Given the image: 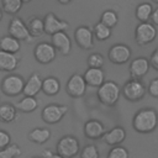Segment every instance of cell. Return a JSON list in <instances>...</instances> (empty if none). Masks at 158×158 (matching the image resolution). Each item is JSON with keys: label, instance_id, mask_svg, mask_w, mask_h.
<instances>
[{"label": "cell", "instance_id": "6da1fadb", "mask_svg": "<svg viewBox=\"0 0 158 158\" xmlns=\"http://www.w3.org/2000/svg\"><path fill=\"white\" fill-rule=\"evenodd\" d=\"M133 128L139 133L153 132L158 126V115L154 109L146 107L136 112L132 120Z\"/></svg>", "mask_w": 158, "mask_h": 158}, {"label": "cell", "instance_id": "7a4b0ae2", "mask_svg": "<svg viewBox=\"0 0 158 158\" xmlns=\"http://www.w3.org/2000/svg\"><path fill=\"white\" fill-rule=\"evenodd\" d=\"M120 94V86L114 81H105L98 89V98L106 106H114L118 101Z\"/></svg>", "mask_w": 158, "mask_h": 158}, {"label": "cell", "instance_id": "3957f363", "mask_svg": "<svg viewBox=\"0 0 158 158\" xmlns=\"http://www.w3.org/2000/svg\"><path fill=\"white\" fill-rule=\"evenodd\" d=\"M80 144L74 136H63L57 143V153L63 158H73L79 153Z\"/></svg>", "mask_w": 158, "mask_h": 158}, {"label": "cell", "instance_id": "277c9868", "mask_svg": "<svg viewBox=\"0 0 158 158\" xmlns=\"http://www.w3.org/2000/svg\"><path fill=\"white\" fill-rule=\"evenodd\" d=\"M157 37V28L151 22H139L135 31V40L138 46H146Z\"/></svg>", "mask_w": 158, "mask_h": 158}, {"label": "cell", "instance_id": "5b68a950", "mask_svg": "<svg viewBox=\"0 0 158 158\" xmlns=\"http://www.w3.org/2000/svg\"><path fill=\"white\" fill-rule=\"evenodd\" d=\"M23 88H25V80L22 79V77L16 74H10L5 77L1 83V90L4 91V94L9 96L20 95L21 93H23Z\"/></svg>", "mask_w": 158, "mask_h": 158}, {"label": "cell", "instance_id": "8992f818", "mask_svg": "<svg viewBox=\"0 0 158 158\" xmlns=\"http://www.w3.org/2000/svg\"><path fill=\"white\" fill-rule=\"evenodd\" d=\"M122 93L128 101H138L143 99L147 93V89L139 79H131L123 85Z\"/></svg>", "mask_w": 158, "mask_h": 158}, {"label": "cell", "instance_id": "52a82bcc", "mask_svg": "<svg viewBox=\"0 0 158 158\" xmlns=\"http://www.w3.org/2000/svg\"><path fill=\"white\" fill-rule=\"evenodd\" d=\"M9 35L19 41L32 42L35 38L31 36L27 25L19 17H14L9 23Z\"/></svg>", "mask_w": 158, "mask_h": 158}, {"label": "cell", "instance_id": "ba28073f", "mask_svg": "<svg viewBox=\"0 0 158 158\" xmlns=\"http://www.w3.org/2000/svg\"><path fill=\"white\" fill-rule=\"evenodd\" d=\"M68 112V107L64 105L49 104L42 110V120L47 123H57Z\"/></svg>", "mask_w": 158, "mask_h": 158}, {"label": "cell", "instance_id": "9c48e42d", "mask_svg": "<svg viewBox=\"0 0 158 158\" xmlns=\"http://www.w3.org/2000/svg\"><path fill=\"white\" fill-rule=\"evenodd\" d=\"M35 58L38 63L42 64H48L51 63L57 54V49L54 48V46L52 43H47V42H41L36 46L35 48Z\"/></svg>", "mask_w": 158, "mask_h": 158}, {"label": "cell", "instance_id": "30bf717a", "mask_svg": "<svg viewBox=\"0 0 158 158\" xmlns=\"http://www.w3.org/2000/svg\"><path fill=\"white\" fill-rule=\"evenodd\" d=\"M107 56H109V59H110L111 63H115V64H125L131 58V49L126 44L117 43V44L111 46V48L109 49Z\"/></svg>", "mask_w": 158, "mask_h": 158}, {"label": "cell", "instance_id": "8fae6325", "mask_svg": "<svg viewBox=\"0 0 158 158\" xmlns=\"http://www.w3.org/2000/svg\"><path fill=\"white\" fill-rule=\"evenodd\" d=\"M74 40L81 49H91L94 47V31L86 26H79L74 32Z\"/></svg>", "mask_w": 158, "mask_h": 158}, {"label": "cell", "instance_id": "7c38bea8", "mask_svg": "<svg viewBox=\"0 0 158 158\" xmlns=\"http://www.w3.org/2000/svg\"><path fill=\"white\" fill-rule=\"evenodd\" d=\"M86 81L84 79V75L81 74H73L68 83H67V93L72 98H80L86 91Z\"/></svg>", "mask_w": 158, "mask_h": 158}, {"label": "cell", "instance_id": "4fadbf2b", "mask_svg": "<svg viewBox=\"0 0 158 158\" xmlns=\"http://www.w3.org/2000/svg\"><path fill=\"white\" fill-rule=\"evenodd\" d=\"M43 21H44V32L48 33V35H51V36H53L57 32L65 31L69 27V23L67 21H63V20L58 19L52 12H48L44 16Z\"/></svg>", "mask_w": 158, "mask_h": 158}, {"label": "cell", "instance_id": "5bb4252c", "mask_svg": "<svg viewBox=\"0 0 158 158\" xmlns=\"http://www.w3.org/2000/svg\"><path fill=\"white\" fill-rule=\"evenodd\" d=\"M151 63L146 57H137L130 64V75L132 79L143 78L149 70Z\"/></svg>", "mask_w": 158, "mask_h": 158}, {"label": "cell", "instance_id": "9a60e30c", "mask_svg": "<svg viewBox=\"0 0 158 158\" xmlns=\"http://www.w3.org/2000/svg\"><path fill=\"white\" fill-rule=\"evenodd\" d=\"M126 136H127L126 130L121 126H116L110 131H106L105 135L102 136V139L106 144L115 147V146H120L126 139Z\"/></svg>", "mask_w": 158, "mask_h": 158}, {"label": "cell", "instance_id": "2e32d148", "mask_svg": "<svg viewBox=\"0 0 158 158\" xmlns=\"http://www.w3.org/2000/svg\"><path fill=\"white\" fill-rule=\"evenodd\" d=\"M106 130L105 126L99 120H89L84 125V135L89 139H99L102 138Z\"/></svg>", "mask_w": 158, "mask_h": 158}, {"label": "cell", "instance_id": "e0dca14e", "mask_svg": "<svg viewBox=\"0 0 158 158\" xmlns=\"http://www.w3.org/2000/svg\"><path fill=\"white\" fill-rule=\"evenodd\" d=\"M52 44L54 46L56 49H58L63 56H68L70 53V49H72V42H70V38L69 36L64 32V31H60V32H57L52 36Z\"/></svg>", "mask_w": 158, "mask_h": 158}, {"label": "cell", "instance_id": "ac0fdd59", "mask_svg": "<svg viewBox=\"0 0 158 158\" xmlns=\"http://www.w3.org/2000/svg\"><path fill=\"white\" fill-rule=\"evenodd\" d=\"M84 79L88 85L93 88H100L105 83V73L101 68H89L84 73Z\"/></svg>", "mask_w": 158, "mask_h": 158}, {"label": "cell", "instance_id": "d6986e66", "mask_svg": "<svg viewBox=\"0 0 158 158\" xmlns=\"http://www.w3.org/2000/svg\"><path fill=\"white\" fill-rule=\"evenodd\" d=\"M42 83H43V80L41 79V77L37 73H33L25 83L23 95L25 96H36L42 90Z\"/></svg>", "mask_w": 158, "mask_h": 158}, {"label": "cell", "instance_id": "ffe728a7", "mask_svg": "<svg viewBox=\"0 0 158 158\" xmlns=\"http://www.w3.org/2000/svg\"><path fill=\"white\" fill-rule=\"evenodd\" d=\"M19 65V58L14 53H9L0 49V70L12 72Z\"/></svg>", "mask_w": 158, "mask_h": 158}, {"label": "cell", "instance_id": "44dd1931", "mask_svg": "<svg viewBox=\"0 0 158 158\" xmlns=\"http://www.w3.org/2000/svg\"><path fill=\"white\" fill-rule=\"evenodd\" d=\"M17 117V109L15 105L10 102H4L0 105V121L5 123H10L15 121Z\"/></svg>", "mask_w": 158, "mask_h": 158}, {"label": "cell", "instance_id": "7402d4cb", "mask_svg": "<svg viewBox=\"0 0 158 158\" xmlns=\"http://www.w3.org/2000/svg\"><path fill=\"white\" fill-rule=\"evenodd\" d=\"M49 138H51V131L48 128H43V127L33 128L28 133V139L31 142H35V143H38V144L46 143Z\"/></svg>", "mask_w": 158, "mask_h": 158}, {"label": "cell", "instance_id": "603a6c76", "mask_svg": "<svg viewBox=\"0 0 158 158\" xmlns=\"http://www.w3.org/2000/svg\"><path fill=\"white\" fill-rule=\"evenodd\" d=\"M21 48V44H20V41L16 40L15 37L12 36H4L1 40H0V49L1 51H5V52H9V53H17Z\"/></svg>", "mask_w": 158, "mask_h": 158}, {"label": "cell", "instance_id": "cb8c5ba5", "mask_svg": "<svg viewBox=\"0 0 158 158\" xmlns=\"http://www.w3.org/2000/svg\"><path fill=\"white\" fill-rule=\"evenodd\" d=\"M60 90V83L57 78L54 77H48L43 80L42 83V91L46 94V95H49V96H53V95H57Z\"/></svg>", "mask_w": 158, "mask_h": 158}, {"label": "cell", "instance_id": "d4e9b609", "mask_svg": "<svg viewBox=\"0 0 158 158\" xmlns=\"http://www.w3.org/2000/svg\"><path fill=\"white\" fill-rule=\"evenodd\" d=\"M27 27L33 38L40 37L44 33V21L40 17H31L27 23Z\"/></svg>", "mask_w": 158, "mask_h": 158}, {"label": "cell", "instance_id": "484cf974", "mask_svg": "<svg viewBox=\"0 0 158 158\" xmlns=\"http://www.w3.org/2000/svg\"><path fill=\"white\" fill-rule=\"evenodd\" d=\"M15 106L17 110L22 112H32L37 109L38 101L35 96H23V99H21Z\"/></svg>", "mask_w": 158, "mask_h": 158}, {"label": "cell", "instance_id": "4316f807", "mask_svg": "<svg viewBox=\"0 0 158 158\" xmlns=\"http://www.w3.org/2000/svg\"><path fill=\"white\" fill-rule=\"evenodd\" d=\"M153 14V7L149 2H142L136 7V17L141 22H148Z\"/></svg>", "mask_w": 158, "mask_h": 158}, {"label": "cell", "instance_id": "83f0119b", "mask_svg": "<svg viewBox=\"0 0 158 158\" xmlns=\"http://www.w3.org/2000/svg\"><path fill=\"white\" fill-rule=\"evenodd\" d=\"M1 4L5 12L10 15H15L21 10L23 1L22 0H1Z\"/></svg>", "mask_w": 158, "mask_h": 158}, {"label": "cell", "instance_id": "f1b7e54d", "mask_svg": "<svg viewBox=\"0 0 158 158\" xmlns=\"http://www.w3.org/2000/svg\"><path fill=\"white\" fill-rule=\"evenodd\" d=\"M94 35L99 41H106L111 36V28L104 25L102 22H98L94 26Z\"/></svg>", "mask_w": 158, "mask_h": 158}, {"label": "cell", "instance_id": "f546056e", "mask_svg": "<svg viewBox=\"0 0 158 158\" xmlns=\"http://www.w3.org/2000/svg\"><path fill=\"white\" fill-rule=\"evenodd\" d=\"M100 20H101L100 22H102V23L106 25L107 27L112 28V27H115V26L117 25L118 16H117V14H116L114 10H106V11H104V12L101 14V19H100Z\"/></svg>", "mask_w": 158, "mask_h": 158}, {"label": "cell", "instance_id": "4dcf8cb0", "mask_svg": "<svg viewBox=\"0 0 158 158\" xmlns=\"http://www.w3.org/2000/svg\"><path fill=\"white\" fill-rule=\"evenodd\" d=\"M21 148L16 143L9 144L6 148L0 149V158H17L21 156Z\"/></svg>", "mask_w": 158, "mask_h": 158}, {"label": "cell", "instance_id": "1f68e13d", "mask_svg": "<svg viewBox=\"0 0 158 158\" xmlns=\"http://www.w3.org/2000/svg\"><path fill=\"white\" fill-rule=\"evenodd\" d=\"M106 158H130V153L123 146H115L109 151Z\"/></svg>", "mask_w": 158, "mask_h": 158}, {"label": "cell", "instance_id": "d6a6232c", "mask_svg": "<svg viewBox=\"0 0 158 158\" xmlns=\"http://www.w3.org/2000/svg\"><path fill=\"white\" fill-rule=\"evenodd\" d=\"M99 157L100 154L98 147L94 144H86L80 152V158H99Z\"/></svg>", "mask_w": 158, "mask_h": 158}, {"label": "cell", "instance_id": "836d02e7", "mask_svg": "<svg viewBox=\"0 0 158 158\" xmlns=\"http://www.w3.org/2000/svg\"><path fill=\"white\" fill-rule=\"evenodd\" d=\"M88 65L89 68H102L104 57L100 53H91L88 57Z\"/></svg>", "mask_w": 158, "mask_h": 158}, {"label": "cell", "instance_id": "e575fe53", "mask_svg": "<svg viewBox=\"0 0 158 158\" xmlns=\"http://www.w3.org/2000/svg\"><path fill=\"white\" fill-rule=\"evenodd\" d=\"M9 144H11V137L6 131L0 130V149L6 148Z\"/></svg>", "mask_w": 158, "mask_h": 158}, {"label": "cell", "instance_id": "d590c367", "mask_svg": "<svg viewBox=\"0 0 158 158\" xmlns=\"http://www.w3.org/2000/svg\"><path fill=\"white\" fill-rule=\"evenodd\" d=\"M148 93L153 98H158V78L153 79L148 85Z\"/></svg>", "mask_w": 158, "mask_h": 158}, {"label": "cell", "instance_id": "8d00e7d4", "mask_svg": "<svg viewBox=\"0 0 158 158\" xmlns=\"http://www.w3.org/2000/svg\"><path fill=\"white\" fill-rule=\"evenodd\" d=\"M149 63H151V65H152L156 70H158V48H156V51L151 54V60H149Z\"/></svg>", "mask_w": 158, "mask_h": 158}, {"label": "cell", "instance_id": "74e56055", "mask_svg": "<svg viewBox=\"0 0 158 158\" xmlns=\"http://www.w3.org/2000/svg\"><path fill=\"white\" fill-rule=\"evenodd\" d=\"M151 20L153 21V23H154V25H157V26H158V7L153 10V14H152Z\"/></svg>", "mask_w": 158, "mask_h": 158}, {"label": "cell", "instance_id": "f35d334b", "mask_svg": "<svg viewBox=\"0 0 158 158\" xmlns=\"http://www.w3.org/2000/svg\"><path fill=\"white\" fill-rule=\"evenodd\" d=\"M52 154H53V152H52L51 149H44V151L42 152V158H51Z\"/></svg>", "mask_w": 158, "mask_h": 158}, {"label": "cell", "instance_id": "ab89813d", "mask_svg": "<svg viewBox=\"0 0 158 158\" xmlns=\"http://www.w3.org/2000/svg\"><path fill=\"white\" fill-rule=\"evenodd\" d=\"M72 0H58V2L59 4H63V5H65V4H69Z\"/></svg>", "mask_w": 158, "mask_h": 158}, {"label": "cell", "instance_id": "60d3db41", "mask_svg": "<svg viewBox=\"0 0 158 158\" xmlns=\"http://www.w3.org/2000/svg\"><path fill=\"white\" fill-rule=\"evenodd\" d=\"M51 158H63V157H62V156H59V154H58V153H53V154H52V157H51Z\"/></svg>", "mask_w": 158, "mask_h": 158}, {"label": "cell", "instance_id": "b9f144b4", "mask_svg": "<svg viewBox=\"0 0 158 158\" xmlns=\"http://www.w3.org/2000/svg\"><path fill=\"white\" fill-rule=\"evenodd\" d=\"M1 19H2V11L0 10V21H1Z\"/></svg>", "mask_w": 158, "mask_h": 158}, {"label": "cell", "instance_id": "7bdbcfd3", "mask_svg": "<svg viewBox=\"0 0 158 158\" xmlns=\"http://www.w3.org/2000/svg\"><path fill=\"white\" fill-rule=\"evenodd\" d=\"M22 1H23V2H30L31 0H22Z\"/></svg>", "mask_w": 158, "mask_h": 158}, {"label": "cell", "instance_id": "ee69618b", "mask_svg": "<svg viewBox=\"0 0 158 158\" xmlns=\"http://www.w3.org/2000/svg\"><path fill=\"white\" fill-rule=\"evenodd\" d=\"M32 158H42V157H32Z\"/></svg>", "mask_w": 158, "mask_h": 158}, {"label": "cell", "instance_id": "f6af8a7d", "mask_svg": "<svg viewBox=\"0 0 158 158\" xmlns=\"http://www.w3.org/2000/svg\"><path fill=\"white\" fill-rule=\"evenodd\" d=\"M153 1H154V2H158V0H153Z\"/></svg>", "mask_w": 158, "mask_h": 158}]
</instances>
